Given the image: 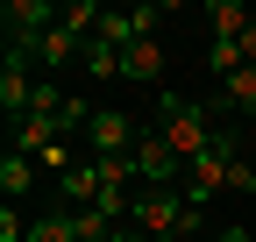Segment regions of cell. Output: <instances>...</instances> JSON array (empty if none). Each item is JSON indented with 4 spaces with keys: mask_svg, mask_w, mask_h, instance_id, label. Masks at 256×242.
<instances>
[{
    "mask_svg": "<svg viewBox=\"0 0 256 242\" xmlns=\"http://www.w3.org/2000/svg\"><path fill=\"white\" fill-rule=\"evenodd\" d=\"M128 228H142L150 242H171V235H200V206H192L185 192H136V214H128Z\"/></svg>",
    "mask_w": 256,
    "mask_h": 242,
    "instance_id": "1",
    "label": "cell"
},
{
    "mask_svg": "<svg viewBox=\"0 0 256 242\" xmlns=\"http://www.w3.org/2000/svg\"><path fill=\"white\" fill-rule=\"evenodd\" d=\"M156 114H164V128H156V136L178 150V164H192V157H200V150L214 142L206 107H200V100H185V93H156Z\"/></svg>",
    "mask_w": 256,
    "mask_h": 242,
    "instance_id": "2",
    "label": "cell"
},
{
    "mask_svg": "<svg viewBox=\"0 0 256 242\" xmlns=\"http://www.w3.org/2000/svg\"><path fill=\"white\" fill-rule=\"evenodd\" d=\"M235 157H242L235 136H228V128H214V142L185 164V200L200 206V200H214V192H228V164H235Z\"/></svg>",
    "mask_w": 256,
    "mask_h": 242,
    "instance_id": "3",
    "label": "cell"
},
{
    "mask_svg": "<svg viewBox=\"0 0 256 242\" xmlns=\"http://www.w3.org/2000/svg\"><path fill=\"white\" fill-rule=\"evenodd\" d=\"M57 22H64V14L50 8V0H8V8H0V28H8V50H28V57L43 50V36H50Z\"/></svg>",
    "mask_w": 256,
    "mask_h": 242,
    "instance_id": "4",
    "label": "cell"
},
{
    "mask_svg": "<svg viewBox=\"0 0 256 242\" xmlns=\"http://www.w3.org/2000/svg\"><path fill=\"white\" fill-rule=\"evenodd\" d=\"M86 142H92V157H136L142 128H136L121 107H100V114H92V128H86Z\"/></svg>",
    "mask_w": 256,
    "mask_h": 242,
    "instance_id": "5",
    "label": "cell"
},
{
    "mask_svg": "<svg viewBox=\"0 0 256 242\" xmlns=\"http://www.w3.org/2000/svg\"><path fill=\"white\" fill-rule=\"evenodd\" d=\"M136 178H142L150 192H164L171 178H178V150H171L164 136H150V128H142V142H136Z\"/></svg>",
    "mask_w": 256,
    "mask_h": 242,
    "instance_id": "6",
    "label": "cell"
},
{
    "mask_svg": "<svg viewBox=\"0 0 256 242\" xmlns=\"http://www.w3.org/2000/svg\"><path fill=\"white\" fill-rule=\"evenodd\" d=\"M86 206H100V164H72L57 178V214H86Z\"/></svg>",
    "mask_w": 256,
    "mask_h": 242,
    "instance_id": "7",
    "label": "cell"
},
{
    "mask_svg": "<svg viewBox=\"0 0 256 242\" xmlns=\"http://www.w3.org/2000/svg\"><path fill=\"white\" fill-rule=\"evenodd\" d=\"M121 78H142V86L164 78V50H156V36H142V43L121 50Z\"/></svg>",
    "mask_w": 256,
    "mask_h": 242,
    "instance_id": "8",
    "label": "cell"
},
{
    "mask_svg": "<svg viewBox=\"0 0 256 242\" xmlns=\"http://www.w3.org/2000/svg\"><path fill=\"white\" fill-rule=\"evenodd\" d=\"M72 57H86V36H72V28L57 22L50 36H43V50H36V64H43V72H64Z\"/></svg>",
    "mask_w": 256,
    "mask_h": 242,
    "instance_id": "9",
    "label": "cell"
},
{
    "mask_svg": "<svg viewBox=\"0 0 256 242\" xmlns=\"http://www.w3.org/2000/svg\"><path fill=\"white\" fill-rule=\"evenodd\" d=\"M249 22H256V14H249V8H235V0H214V8H206V28H214V36H228V43L242 36Z\"/></svg>",
    "mask_w": 256,
    "mask_h": 242,
    "instance_id": "10",
    "label": "cell"
},
{
    "mask_svg": "<svg viewBox=\"0 0 256 242\" xmlns=\"http://www.w3.org/2000/svg\"><path fill=\"white\" fill-rule=\"evenodd\" d=\"M28 186H36V157L8 150V157H0V192H28Z\"/></svg>",
    "mask_w": 256,
    "mask_h": 242,
    "instance_id": "11",
    "label": "cell"
},
{
    "mask_svg": "<svg viewBox=\"0 0 256 242\" xmlns=\"http://www.w3.org/2000/svg\"><path fill=\"white\" fill-rule=\"evenodd\" d=\"M28 242H78V221L72 214H36L28 221Z\"/></svg>",
    "mask_w": 256,
    "mask_h": 242,
    "instance_id": "12",
    "label": "cell"
},
{
    "mask_svg": "<svg viewBox=\"0 0 256 242\" xmlns=\"http://www.w3.org/2000/svg\"><path fill=\"white\" fill-rule=\"evenodd\" d=\"M78 64H86L92 78H121V50H107L100 36H92V43H86V57H78Z\"/></svg>",
    "mask_w": 256,
    "mask_h": 242,
    "instance_id": "13",
    "label": "cell"
},
{
    "mask_svg": "<svg viewBox=\"0 0 256 242\" xmlns=\"http://www.w3.org/2000/svg\"><path fill=\"white\" fill-rule=\"evenodd\" d=\"M206 64H214L220 78H235V72H242V36H235V43H228V36H214V43H206Z\"/></svg>",
    "mask_w": 256,
    "mask_h": 242,
    "instance_id": "14",
    "label": "cell"
},
{
    "mask_svg": "<svg viewBox=\"0 0 256 242\" xmlns=\"http://www.w3.org/2000/svg\"><path fill=\"white\" fill-rule=\"evenodd\" d=\"M220 93H228L235 107H256V64H242L235 78H220Z\"/></svg>",
    "mask_w": 256,
    "mask_h": 242,
    "instance_id": "15",
    "label": "cell"
},
{
    "mask_svg": "<svg viewBox=\"0 0 256 242\" xmlns=\"http://www.w3.org/2000/svg\"><path fill=\"white\" fill-rule=\"evenodd\" d=\"M0 242H28V221L14 214V200H8V206H0Z\"/></svg>",
    "mask_w": 256,
    "mask_h": 242,
    "instance_id": "16",
    "label": "cell"
},
{
    "mask_svg": "<svg viewBox=\"0 0 256 242\" xmlns=\"http://www.w3.org/2000/svg\"><path fill=\"white\" fill-rule=\"evenodd\" d=\"M228 192H256V164H249V157L228 164Z\"/></svg>",
    "mask_w": 256,
    "mask_h": 242,
    "instance_id": "17",
    "label": "cell"
},
{
    "mask_svg": "<svg viewBox=\"0 0 256 242\" xmlns=\"http://www.w3.org/2000/svg\"><path fill=\"white\" fill-rule=\"evenodd\" d=\"M242 64H256V22L242 28Z\"/></svg>",
    "mask_w": 256,
    "mask_h": 242,
    "instance_id": "18",
    "label": "cell"
},
{
    "mask_svg": "<svg viewBox=\"0 0 256 242\" xmlns=\"http://www.w3.org/2000/svg\"><path fill=\"white\" fill-rule=\"evenodd\" d=\"M214 242H249V235H242V228H220V235H214Z\"/></svg>",
    "mask_w": 256,
    "mask_h": 242,
    "instance_id": "19",
    "label": "cell"
}]
</instances>
